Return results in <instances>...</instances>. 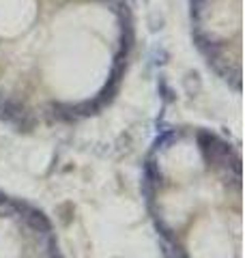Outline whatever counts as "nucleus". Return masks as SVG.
<instances>
[{
    "instance_id": "f03ea898",
    "label": "nucleus",
    "mask_w": 245,
    "mask_h": 258,
    "mask_svg": "<svg viewBox=\"0 0 245 258\" xmlns=\"http://www.w3.org/2000/svg\"><path fill=\"white\" fill-rule=\"evenodd\" d=\"M192 37L215 74L239 88L241 0H190Z\"/></svg>"
},
{
    "instance_id": "f257e3e1",
    "label": "nucleus",
    "mask_w": 245,
    "mask_h": 258,
    "mask_svg": "<svg viewBox=\"0 0 245 258\" xmlns=\"http://www.w3.org/2000/svg\"><path fill=\"white\" fill-rule=\"evenodd\" d=\"M134 41L127 0H0V114L18 127L97 114Z\"/></svg>"
}]
</instances>
